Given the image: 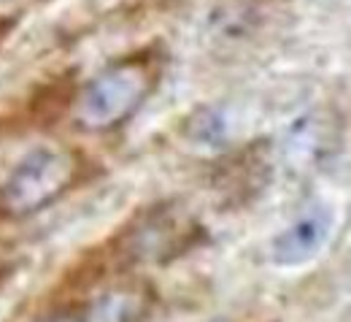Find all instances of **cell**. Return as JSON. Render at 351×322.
I'll list each match as a JSON object with an SVG mask.
<instances>
[{
	"instance_id": "cell-2",
	"label": "cell",
	"mask_w": 351,
	"mask_h": 322,
	"mask_svg": "<svg viewBox=\"0 0 351 322\" xmlns=\"http://www.w3.org/2000/svg\"><path fill=\"white\" fill-rule=\"evenodd\" d=\"M79 174V157L62 146H38L25 154L0 184V214L25 220L54 203Z\"/></svg>"
},
{
	"instance_id": "cell-1",
	"label": "cell",
	"mask_w": 351,
	"mask_h": 322,
	"mask_svg": "<svg viewBox=\"0 0 351 322\" xmlns=\"http://www.w3.org/2000/svg\"><path fill=\"white\" fill-rule=\"evenodd\" d=\"M160 82V60L152 51H135L92 76L71 97L73 125L84 133H108L125 125L146 103Z\"/></svg>"
},
{
	"instance_id": "cell-7",
	"label": "cell",
	"mask_w": 351,
	"mask_h": 322,
	"mask_svg": "<svg viewBox=\"0 0 351 322\" xmlns=\"http://www.w3.org/2000/svg\"><path fill=\"white\" fill-rule=\"evenodd\" d=\"M0 3H3V0H0Z\"/></svg>"
},
{
	"instance_id": "cell-3",
	"label": "cell",
	"mask_w": 351,
	"mask_h": 322,
	"mask_svg": "<svg viewBox=\"0 0 351 322\" xmlns=\"http://www.w3.org/2000/svg\"><path fill=\"white\" fill-rule=\"evenodd\" d=\"M327 230H330V222L319 211L300 217L295 225H289L284 233L276 235V241H273V260L278 266H300V263H306L324 244Z\"/></svg>"
},
{
	"instance_id": "cell-5",
	"label": "cell",
	"mask_w": 351,
	"mask_h": 322,
	"mask_svg": "<svg viewBox=\"0 0 351 322\" xmlns=\"http://www.w3.org/2000/svg\"><path fill=\"white\" fill-rule=\"evenodd\" d=\"M44 322H84V317H79V314H51Z\"/></svg>"
},
{
	"instance_id": "cell-6",
	"label": "cell",
	"mask_w": 351,
	"mask_h": 322,
	"mask_svg": "<svg viewBox=\"0 0 351 322\" xmlns=\"http://www.w3.org/2000/svg\"><path fill=\"white\" fill-rule=\"evenodd\" d=\"M11 25H14V22H11L8 16H0V38H3V36L11 30Z\"/></svg>"
},
{
	"instance_id": "cell-4",
	"label": "cell",
	"mask_w": 351,
	"mask_h": 322,
	"mask_svg": "<svg viewBox=\"0 0 351 322\" xmlns=\"http://www.w3.org/2000/svg\"><path fill=\"white\" fill-rule=\"evenodd\" d=\"M146 312L141 290H111L103 295L84 317V322H138Z\"/></svg>"
}]
</instances>
